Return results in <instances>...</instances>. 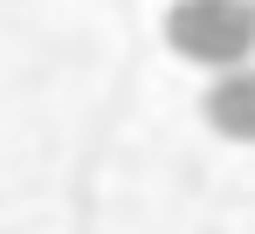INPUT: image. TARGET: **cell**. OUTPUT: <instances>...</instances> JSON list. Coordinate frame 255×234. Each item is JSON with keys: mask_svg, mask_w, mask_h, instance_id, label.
<instances>
[{"mask_svg": "<svg viewBox=\"0 0 255 234\" xmlns=\"http://www.w3.org/2000/svg\"><path fill=\"white\" fill-rule=\"evenodd\" d=\"M166 41L200 69H242L255 55V0H172Z\"/></svg>", "mask_w": 255, "mask_h": 234, "instance_id": "cell-1", "label": "cell"}, {"mask_svg": "<svg viewBox=\"0 0 255 234\" xmlns=\"http://www.w3.org/2000/svg\"><path fill=\"white\" fill-rule=\"evenodd\" d=\"M207 124L235 145H255V62L242 69H221L207 83Z\"/></svg>", "mask_w": 255, "mask_h": 234, "instance_id": "cell-2", "label": "cell"}]
</instances>
